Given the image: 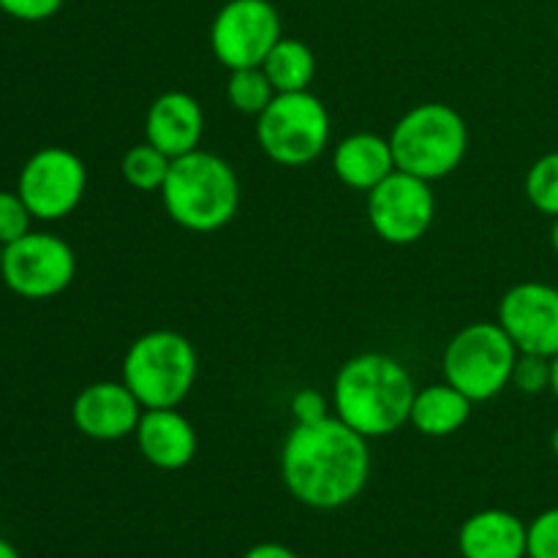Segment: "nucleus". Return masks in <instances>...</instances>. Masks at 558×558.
Returning <instances> with one entry per match:
<instances>
[{"label": "nucleus", "mask_w": 558, "mask_h": 558, "mask_svg": "<svg viewBox=\"0 0 558 558\" xmlns=\"http://www.w3.org/2000/svg\"><path fill=\"white\" fill-rule=\"evenodd\" d=\"M371 477L368 439L336 414L289 430L281 447V480L311 510H341L365 490Z\"/></svg>", "instance_id": "obj_1"}, {"label": "nucleus", "mask_w": 558, "mask_h": 558, "mask_svg": "<svg viewBox=\"0 0 558 558\" xmlns=\"http://www.w3.org/2000/svg\"><path fill=\"white\" fill-rule=\"evenodd\" d=\"M414 387L407 365L381 352H365L347 360L332 381L336 417L365 439H381L409 423Z\"/></svg>", "instance_id": "obj_2"}, {"label": "nucleus", "mask_w": 558, "mask_h": 558, "mask_svg": "<svg viewBox=\"0 0 558 558\" xmlns=\"http://www.w3.org/2000/svg\"><path fill=\"white\" fill-rule=\"evenodd\" d=\"M161 202L180 229L196 234L218 232L238 216L240 180L221 156L196 147L172 161Z\"/></svg>", "instance_id": "obj_3"}, {"label": "nucleus", "mask_w": 558, "mask_h": 558, "mask_svg": "<svg viewBox=\"0 0 558 558\" xmlns=\"http://www.w3.org/2000/svg\"><path fill=\"white\" fill-rule=\"evenodd\" d=\"M390 147L396 169L434 183L456 172L466 158V120L450 104H417L392 125Z\"/></svg>", "instance_id": "obj_4"}, {"label": "nucleus", "mask_w": 558, "mask_h": 558, "mask_svg": "<svg viewBox=\"0 0 558 558\" xmlns=\"http://www.w3.org/2000/svg\"><path fill=\"white\" fill-rule=\"evenodd\" d=\"M199 357L194 343L174 330H150L123 357V381L145 409H178L194 390Z\"/></svg>", "instance_id": "obj_5"}, {"label": "nucleus", "mask_w": 558, "mask_h": 558, "mask_svg": "<svg viewBox=\"0 0 558 558\" xmlns=\"http://www.w3.org/2000/svg\"><path fill=\"white\" fill-rule=\"evenodd\" d=\"M515 360V343L499 322H472L445 347L441 371L445 381L458 387L463 396L474 403H485L510 385Z\"/></svg>", "instance_id": "obj_6"}, {"label": "nucleus", "mask_w": 558, "mask_h": 558, "mask_svg": "<svg viewBox=\"0 0 558 558\" xmlns=\"http://www.w3.org/2000/svg\"><path fill=\"white\" fill-rule=\"evenodd\" d=\"M256 140L265 156L281 167H305L330 142V112L311 90L276 93L256 118Z\"/></svg>", "instance_id": "obj_7"}, {"label": "nucleus", "mask_w": 558, "mask_h": 558, "mask_svg": "<svg viewBox=\"0 0 558 558\" xmlns=\"http://www.w3.org/2000/svg\"><path fill=\"white\" fill-rule=\"evenodd\" d=\"M76 276L74 248L49 232H27L3 248L0 278L25 300H52L71 287Z\"/></svg>", "instance_id": "obj_8"}, {"label": "nucleus", "mask_w": 558, "mask_h": 558, "mask_svg": "<svg viewBox=\"0 0 558 558\" xmlns=\"http://www.w3.org/2000/svg\"><path fill=\"white\" fill-rule=\"evenodd\" d=\"M85 189V161L74 150L58 145L33 153L16 178V194L38 221H60L71 216L80 207Z\"/></svg>", "instance_id": "obj_9"}, {"label": "nucleus", "mask_w": 558, "mask_h": 558, "mask_svg": "<svg viewBox=\"0 0 558 558\" xmlns=\"http://www.w3.org/2000/svg\"><path fill=\"white\" fill-rule=\"evenodd\" d=\"M283 36L272 0H227L210 25V49L229 71L254 69Z\"/></svg>", "instance_id": "obj_10"}, {"label": "nucleus", "mask_w": 558, "mask_h": 558, "mask_svg": "<svg viewBox=\"0 0 558 558\" xmlns=\"http://www.w3.org/2000/svg\"><path fill=\"white\" fill-rule=\"evenodd\" d=\"M436 196L428 180L396 172L368 191V223L390 245H412L434 227Z\"/></svg>", "instance_id": "obj_11"}, {"label": "nucleus", "mask_w": 558, "mask_h": 558, "mask_svg": "<svg viewBox=\"0 0 558 558\" xmlns=\"http://www.w3.org/2000/svg\"><path fill=\"white\" fill-rule=\"evenodd\" d=\"M501 330L510 336L518 352L558 354V289L543 281H521L499 300Z\"/></svg>", "instance_id": "obj_12"}, {"label": "nucleus", "mask_w": 558, "mask_h": 558, "mask_svg": "<svg viewBox=\"0 0 558 558\" xmlns=\"http://www.w3.org/2000/svg\"><path fill=\"white\" fill-rule=\"evenodd\" d=\"M145 407L120 381H93L71 403V420L82 436L93 441H120L140 425Z\"/></svg>", "instance_id": "obj_13"}, {"label": "nucleus", "mask_w": 558, "mask_h": 558, "mask_svg": "<svg viewBox=\"0 0 558 558\" xmlns=\"http://www.w3.org/2000/svg\"><path fill=\"white\" fill-rule=\"evenodd\" d=\"M136 447L150 466L180 472L196 458V430L178 409H145L134 430Z\"/></svg>", "instance_id": "obj_14"}, {"label": "nucleus", "mask_w": 558, "mask_h": 558, "mask_svg": "<svg viewBox=\"0 0 558 558\" xmlns=\"http://www.w3.org/2000/svg\"><path fill=\"white\" fill-rule=\"evenodd\" d=\"M202 134H205V112L191 93H161L147 109V142L167 153L172 161L185 153H194L199 147Z\"/></svg>", "instance_id": "obj_15"}, {"label": "nucleus", "mask_w": 558, "mask_h": 558, "mask_svg": "<svg viewBox=\"0 0 558 558\" xmlns=\"http://www.w3.org/2000/svg\"><path fill=\"white\" fill-rule=\"evenodd\" d=\"M332 172L343 185L354 191H374L385 178L396 172L390 140L371 131H357L341 140L332 150Z\"/></svg>", "instance_id": "obj_16"}, {"label": "nucleus", "mask_w": 558, "mask_h": 558, "mask_svg": "<svg viewBox=\"0 0 558 558\" xmlns=\"http://www.w3.org/2000/svg\"><path fill=\"white\" fill-rule=\"evenodd\" d=\"M458 550L463 558H523L526 523L507 510H480L463 521Z\"/></svg>", "instance_id": "obj_17"}, {"label": "nucleus", "mask_w": 558, "mask_h": 558, "mask_svg": "<svg viewBox=\"0 0 558 558\" xmlns=\"http://www.w3.org/2000/svg\"><path fill=\"white\" fill-rule=\"evenodd\" d=\"M472 403V398L463 396L450 381L423 387L414 396L409 423L414 425L417 434L428 436V439H445V436L458 434L469 423Z\"/></svg>", "instance_id": "obj_18"}, {"label": "nucleus", "mask_w": 558, "mask_h": 558, "mask_svg": "<svg viewBox=\"0 0 558 558\" xmlns=\"http://www.w3.org/2000/svg\"><path fill=\"white\" fill-rule=\"evenodd\" d=\"M262 71L267 74L276 93H300L308 90L316 76V58L314 49L300 38L281 36L276 47L267 52Z\"/></svg>", "instance_id": "obj_19"}, {"label": "nucleus", "mask_w": 558, "mask_h": 558, "mask_svg": "<svg viewBox=\"0 0 558 558\" xmlns=\"http://www.w3.org/2000/svg\"><path fill=\"white\" fill-rule=\"evenodd\" d=\"M169 169H172V158L163 150H158L156 145H150L147 140L131 147L123 156V161H120L123 180L131 189L142 191V194H150V191L161 194Z\"/></svg>", "instance_id": "obj_20"}, {"label": "nucleus", "mask_w": 558, "mask_h": 558, "mask_svg": "<svg viewBox=\"0 0 558 558\" xmlns=\"http://www.w3.org/2000/svg\"><path fill=\"white\" fill-rule=\"evenodd\" d=\"M272 98H276V87L270 85V80H267V74L262 71V65L229 71L227 101L232 109L259 118Z\"/></svg>", "instance_id": "obj_21"}, {"label": "nucleus", "mask_w": 558, "mask_h": 558, "mask_svg": "<svg viewBox=\"0 0 558 558\" xmlns=\"http://www.w3.org/2000/svg\"><path fill=\"white\" fill-rule=\"evenodd\" d=\"M526 196L543 216H558V150L545 153L526 172Z\"/></svg>", "instance_id": "obj_22"}, {"label": "nucleus", "mask_w": 558, "mask_h": 558, "mask_svg": "<svg viewBox=\"0 0 558 558\" xmlns=\"http://www.w3.org/2000/svg\"><path fill=\"white\" fill-rule=\"evenodd\" d=\"M510 385H515L523 396H539L550 390V357L518 352Z\"/></svg>", "instance_id": "obj_23"}, {"label": "nucleus", "mask_w": 558, "mask_h": 558, "mask_svg": "<svg viewBox=\"0 0 558 558\" xmlns=\"http://www.w3.org/2000/svg\"><path fill=\"white\" fill-rule=\"evenodd\" d=\"M33 213L27 210L25 199L16 191H0V245L25 238L31 232Z\"/></svg>", "instance_id": "obj_24"}, {"label": "nucleus", "mask_w": 558, "mask_h": 558, "mask_svg": "<svg viewBox=\"0 0 558 558\" xmlns=\"http://www.w3.org/2000/svg\"><path fill=\"white\" fill-rule=\"evenodd\" d=\"M529 558H558V507L539 512L526 526Z\"/></svg>", "instance_id": "obj_25"}, {"label": "nucleus", "mask_w": 558, "mask_h": 558, "mask_svg": "<svg viewBox=\"0 0 558 558\" xmlns=\"http://www.w3.org/2000/svg\"><path fill=\"white\" fill-rule=\"evenodd\" d=\"M65 0H0V11L20 22L52 20Z\"/></svg>", "instance_id": "obj_26"}, {"label": "nucleus", "mask_w": 558, "mask_h": 558, "mask_svg": "<svg viewBox=\"0 0 558 558\" xmlns=\"http://www.w3.org/2000/svg\"><path fill=\"white\" fill-rule=\"evenodd\" d=\"M289 409H292V417L298 425H311L330 417V412H327L330 409L327 407V398L319 390H314V387H305V390L294 392Z\"/></svg>", "instance_id": "obj_27"}, {"label": "nucleus", "mask_w": 558, "mask_h": 558, "mask_svg": "<svg viewBox=\"0 0 558 558\" xmlns=\"http://www.w3.org/2000/svg\"><path fill=\"white\" fill-rule=\"evenodd\" d=\"M243 558H300L294 550H289L287 545H278V543H259L254 548L245 550Z\"/></svg>", "instance_id": "obj_28"}, {"label": "nucleus", "mask_w": 558, "mask_h": 558, "mask_svg": "<svg viewBox=\"0 0 558 558\" xmlns=\"http://www.w3.org/2000/svg\"><path fill=\"white\" fill-rule=\"evenodd\" d=\"M550 392H554L558 401V354L556 357H550Z\"/></svg>", "instance_id": "obj_29"}, {"label": "nucleus", "mask_w": 558, "mask_h": 558, "mask_svg": "<svg viewBox=\"0 0 558 558\" xmlns=\"http://www.w3.org/2000/svg\"><path fill=\"white\" fill-rule=\"evenodd\" d=\"M0 558H22V556H20V550L9 543V539L0 537Z\"/></svg>", "instance_id": "obj_30"}, {"label": "nucleus", "mask_w": 558, "mask_h": 558, "mask_svg": "<svg viewBox=\"0 0 558 558\" xmlns=\"http://www.w3.org/2000/svg\"><path fill=\"white\" fill-rule=\"evenodd\" d=\"M550 245H554V251L558 256V216L554 218V223H550Z\"/></svg>", "instance_id": "obj_31"}, {"label": "nucleus", "mask_w": 558, "mask_h": 558, "mask_svg": "<svg viewBox=\"0 0 558 558\" xmlns=\"http://www.w3.org/2000/svg\"><path fill=\"white\" fill-rule=\"evenodd\" d=\"M550 452H554L558 461V425L554 428V434H550Z\"/></svg>", "instance_id": "obj_32"}, {"label": "nucleus", "mask_w": 558, "mask_h": 558, "mask_svg": "<svg viewBox=\"0 0 558 558\" xmlns=\"http://www.w3.org/2000/svg\"><path fill=\"white\" fill-rule=\"evenodd\" d=\"M0 265H3V245H0Z\"/></svg>", "instance_id": "obj_33"}, {"label": "nucleus", "mask_w": 558, "mask_h": 558, "mask_svg": "<svg viewBox=\"0 0 558 558\" xmlns=\"http://www.w3.org/2000/svg\"><path fill=\"white\" fill-rule=\"evenodd\" d=\"M523 558H529V556H523Z\"/></svg>", "instance_id": "obj_34"}]
</instances>
